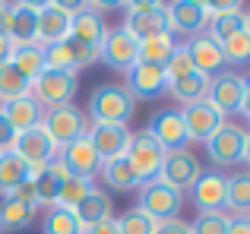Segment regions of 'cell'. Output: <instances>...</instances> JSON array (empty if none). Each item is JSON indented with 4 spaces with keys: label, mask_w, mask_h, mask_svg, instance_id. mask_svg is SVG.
<instances>
[{
    "label": "cell",
    "mask_w": 250,
    "mask_h": 234,
    "mask_svg": "<svg viewBox=\"0 0 250 234\" xmlns=\"http://www.w3.org/2000/svg\"><path fill=\"white\" fill-rule=\"evenodd\" d=\"M136 98L127 92L124 82H104L95 86L89 95V123H104V127H127L133 120Z\"/></svg>",
    "instance_id": "cell-1"
},
{
    "label": "cell",
    "mask_w": 250,
    "mask_h": 234,
    "mask_svg": "<svg viewBox=\"0 0 250 234\" xmlns=\"http://www.w3.org/2000/svg\"><path fill=\"white\" fill-rule=\"evenodd\" d=\"M42 127H44V133L51 136V142H54L57 149H67L70 142L89 136L92 123H89V117H85L83 108L63 105V108H51V111H44Z\"/></svg>",
    "instance_id": "cell-2"
},
{
    "label": "cell",
    "mask_w": 250,
    "mask_h": 234,
    "mask_svg": "<svg viewBox=\"0 0 250 234\" xmlns=\"http://www.w3.org/2000/svg\"><path fill=\"white\" fill-rule=\"evenodd\" d=\"M165 155H168L165 149H162L159 142H155L152 136L146 133V130H140V133L130 136V146H127V155H124V158H127L133 177L140 180V187H143V184H149V180L159 177Z\"/></svg>",
    "instance_id": "cell-3"
},
{
    "label": "cell",
    "mask_w": 250,
    "mask_h": 234,
    "mask_svg": "<svg viewBox=\"0 0 250 234\" xmlns=\"http://www.w3.org/2000/svg\"><path fill=\"white\" fill-rule=\"evenodd\" d=\"M127 16H124V32L143 41V38H152L168 32V3H159V0H140V3H127L124 6Z\"/></svg>",
    "instance_id": "cell-4"
},
{
    "label": "cell",
    "mask_w": 250,
    "mask_h": 234,
    "mask_svg": "<svg viewBox=\"0 0 250 234\" xmlns=\"http://www.w3.org/2000/svg\"><path fill=\"white\" fill-rule=\"evenodd\" d=\"M80 89V79L70 73H61V70H44L42 76L32 79V98L51 111V108H63V105H73V95Z\"/></svg>",
    "instance_id": "cell-5"
},
{
    "label": "cell",
    "mask_w": 250,
    "mask_h": 234,
    "mask_svg": "<svg viewBox=\"0 0 250 234\" xmlns=\"http://www.w3.org/2000/svg\"><path fill=\"white\" fill-rule=\"evenodd\" d=\"M244 139H247V130L241 127V123L225 120L206 142H203V146H206V155L212 158V165L222 171V168L241 165V155H244Z\"/></svg>",
    "instance_id": "cell-6"
},
{
    "label": "cell",
    "mask_w": 250,
    "mask_h": 234,
    "mask_svg": "<svg viewBox=\"0 0 250 234\" xmlns=\"http://www.w3.org/2000/svg\"><path fill=\"white\" fill-rule=\"evenodd\" d=\"M181 206H184V193L162 184V180H149V184L140 187L136 209H143L152 222H171V218H177L181 215Z\"/></svg>",
    "instance_id": "cell-7"
},
{
    "label": "cell",
    "mask_w": 250,
    "mask_h": 234,
    "mask_svg": "<svg viewBox=\"0 0 250 234\" xmlns=\"http://www.w3.org/2000/svg\"><path fill=\"white\" fill-rule=\"evenodd\" d=\"M73 13L76 6L73 3H38V19H35V41L42 48L48 44H57L63 38H70V22H73Z\"/></svg>",
    "instance_id": "cell-8"
},
{
    "label": "cell",
    "mask_w": 250,
    "mask_h": 234,
    "mask_svg": "<svg viewBox=\"0 0 250 234\" xmlns=\"http://www.w3.org/2000/svg\"><path fill=\"white\" fill-rule=\"evenodd\" d=\"M136 54H140V41L130 32H124V25L108 29L104 38L98 41V63L117 70V73H127L136 63Z\"/></svg>",
    "instance_id": "cell-9"
},
{
    "label": "cell",
    "mask_w": 250,
    "mask_h": 234,
    "mask_svg": "<svg viewBox=\"0 0 250 234\" xmlns=\"http://www.w3.org/2000/svg\"><path fill=\"white\" fill-rule=\"evenodd\" d=\"M13 152H16L19 158L29 165V174H32V177H38V174H42L44 168H48L51 161L61 155V149L51 142V136L44 133V127H32V130H25V133H19Z\"/></svg>",
    "instance_id": "cell-10"
},
{
    "label": "cell",
    "mask_w": 250,
    "mask_h": 234,
    "mask_svg": "<svg viewBox=\"0 0 250 234\" xmlns=\"http://www.w3.org/2000/svg\"><path fill=\"white\" fill-rule=\"evenodd\" d=\"M98 63V51L89 48V44H80L73 38H63L57 44H48L44 48V67L48 70H61V73L76 76L80 70Z\"/></svg>",
    "instance_id": "cell-11"
},
{
    "label": "cell",
    "mask_w": 250,
    "mask_h": 234,
    "mask_svg": "<svg viewBox=\"0 0 250 234\" xmlns=\"http://www.w3.org/2000/svg\"><path fill=\"white\" fill-rule=\"evenodd\" d=\"M35 19H38V3H0V32L13 44H32L35 41Z\"/></svg>",
    "instance_id": "cell-12"
},
{
    "label": "cell",
    "mask_w": 250,
    "mask_h": 234,
    "mask_svg": "<svg viewBox=\"0 0 250 234\" xmlns=\"http://www.w3.org/2000/svg\"><path fill=\"white\" fill-rule=\"evenodd\" d=\"M209 25V10L203 0H174L168 3V32L184 38L206 35Z\"/></svg>",
    "instance_id": "cell-13"
},
{
    "label": "cell",
    "mask_w": 250,
    "mask_h": 234,
    "mask_svg": "<svg viewBox=\"0 0 250 234\" xmlns=\"http://www.w3.org/2000/svg\"><path fill=\"white\" fill-rule=\"evenodd\" d=\"M200 174H203L200 158H196L190 149H177V152H168L165 155L162 171H159V177H155V180H162V184H168V187H174V190L187 193L190 187L196 184Z\"/></svg>",
    "instance_id": "cell-14"
},
{
    "label": "cell",
    "mask_w": 250,
    "mask_h": 234,
    "mask_svg": "<svg viewBox=\"0 0 250 234\" xmlns=\"http://www.w3.org/2000/svg\"><path fill=\"white\" fill-rule=\"evenodd\" d=\"M104 10H108V3H80L76 13H73V22H70V38L98 51V41H102L104 32H108Z\"/></svg>",
    "instance_id": "cell-15"
},
{
    "label": "cell",
    "mask_w": 250,
    "mask_h": 234,
    "mask_svg": "<svg viewBox=\"0 0 250 234\" xmlns=\"http://www.w3.org/2000/svg\"><path fill=\"white\" fill-rule=\"evenodd\" d=\"M241 95H244V76H241V73H234V70H225V73H219V76H209L206 101H209V105H212L222 117L238 114Z\"/></svg>",
    "instance_id": "cell-16"
},
{
    "label": "cell",
    "mask_w": 250,
    "mask_h": 234,
    "mask_svg": "<svg viewBox=\"0 0 250 234\" xmlns=\"http://www.w3.org/2000/svg\"><path fill=\"white\" fill-rule=\"evenodd\" d=\"M146 133L159 142L165 152H177V149H187V127H184L181 108H165V111L152 114Z\"/></svg>",
    "instance_id": "cell-17"
},
{
    "label": "cell",
    "mask_w": 250,
    "mask_h": 234,
    "mask_svg": "<svg viewBox=\"0 0 250 234\" xmlns=\"http://www.w3.org/2000/svg\"><path fill=\"white\" fill-rule=\"evenodd\" d=\"M181 117H184V127H187V142H206L209 136L228 120V117H222L206 98L193 101V105H184Z\"/></svg>",
    "instance_id": "cell-18"
},
{
    "label": "cell",
    "mask_w": 250,
    "mask_h": 234,
    "mask_svg": "<svg viewBox=\"0 0 250 234\" xmlns=\"http://www.w3.org/2000/svg\"><path fill=\"white\" fill-rule=\"evenodd\" d=\"M124 86H127V92L133 95L136 101L140 98H159V95H165V89H168V76H165L162 67L133 63V67L124 73Z\"/></svg>",
    "instance_id": "cell-19"
},
{
    "label": "cell",
    "mask_w": 250,
    "mask_h": 234,
    "mask_svg": "<svg viewBox=\"0 0 250 234\" xmlns=\"http://www.w3.org/2000/svg\"><path fill=\"white\" fill-rule=\"evenodd\" d=\"M190 199L200 212H225V171H203L190 187Z\"/></svg>",
    "instance_id": "cell-20"
},
{
    "label": "cell",
    "mask_w": 250,
    "mask_h": 234,
    "mask_svg": "<svg viewBox=\"0 0 250 234\" xmlns=\"http://www.w3.org/2000/svg\"><path fill=\"white\" fill-rule=\"evenodd\" d=\"M190 60H193V70L203 76H219L225 73V54H222V44H215L209 35H196V38H187L184 41Z\"/></svg>",
    "instance_id": "cell-21"
},
{
    "label": "cell",
    "mask_w": 250,
    "mask_h": 234,
    "mask_svg": "<svg viewBox=\"0 0 250 234\" xmlns=\"http://www.w3.org/2000/svg\"><path fill=\"white\" fill-rule=\"evenodd\" d=\"M130 136H133V133H130L127 127H104V123H92L85 139L92 142V149L98 152V158L111 161V158H124V155H127Z\"/></svg>",
    "instance_id": "cell-22"
},
{
    "label": "cell",
    "mask_w": 250,
    "mask_h": 234,
    "mask_svg": "<svg viewBox=\"0 0 250 234\" xmlns=\"http://www.w3.org/2000/svg\"><path fill=\"white\" fill-rule=\"evenodd\" d=\"M61 165L67 168V174H76V177H89V180H95V174L102 171V158H98V152L92 149V142L85 139H76V142H70L67 149H61Z\"/></svg>",
    "instance_id": "cell-23"
},
{
    "label": "cell",
    "mask_w": 250,
    "mask_h": 234,
    "mask_svg": "<svg viewBox=\"0 0 250 234\" xmlns=\"http://www.w3.org/2000/svg\"><path fill=\"white\" fill-rule=\"evenodd\" d=\"M73 212H76V218H80L83 231L85 228H95V225L111 222V218H114V199H111L104 190H98V187H95V190H92Z\"/></svg>",
    "instance_id": "cell-24"
},
{
    "label": "cell",
    "mask_w": 250,
    "mask_h": 234,
    "mask_svg": "<svg viewBox=\"0 0 250 234\" xmlns=\"http://www.w3.org/2000/svg\"><path fill=\"white\" fill-rule=\"evenodd\" d=\"M225 212L231 218H250V171L225 174Z\"/></svg>",
    "instance_id": "cell-25"
},
{
    "label": "cell",
    "mask_w": 250,
    "mask_h": 234,
    "mask_svg": "<svg viewBox=\"0 0 250 234\" xmlns=\"http://www.w3.org/2000/svg\"><path fill=\"white\" fill-rule=\"evenodd\" d=\"M0 114L13 123V130H16V133H25V130H32V127H42L44 108L38 105L32 95H25V98H16V101L0 105Z\"/></svg>",
    "instance_id": "cell-26"
},
{
    "label": "cell",
    "mask_w": 250,
    "mask_h": 234,
    "mask_svg": "<svg viewBox=\"0 0 250 234\" xmlns=\"http://www.w3.org/2000/svg\"><path fill=\"white\" fill-rule=\"evenodd\" d=\"M177 41L171 32H162V35L143 38L140 41V54H136V63H149V67H165L168 57L174 54Z\"/></svg>",
    "instance_id": "cell-27"
},
{
    "label": "cell",
    "mask_w": 250,
    "mask_h": 234,
    "mask_svg": "<svg viewBox=\"0 0 250 234\" xmlns=\"http://www.w3.org/2000/svg\"><path fill=\"white\" fill-rule=\"evenodd\" d=\"M35 206H25V203H16V199H0V231H25L32 228V222L38 218Z\"/></svg>",
    "instance_id": "cell-28"
},
{
    "label": "cell",
    "mask_w": 250,
    "mask_h": 234,
    "mask_svg": "<svg viewBox=\"0 0 250 234\" xmlns=\"http://www.w3.org/2000/svg\"><path fill=\"white\" fill-rule=\"evenodd\" d=\"M63 174H67V168L61 165V158H54L48 168H44L35 180V196H38V206L42 209H51V206H57V187H61Z\"/></svg>",
    "instance_id": "cell-29"
},
{
    "label": "cell",
    "mask_w": 250,
    "mask_h": 234,
    "mask_svg": "<svg viewBox=\"0 0 250 234\" xmlns=\"http://www.w3.org/2000/svg\"><path fill=\"white\" fill-rule=\"evenodd\" d=\"M165 92H168L174 101H181V108H184V105H193V101H203V98H206V92H209V76L190 73V76H184V79L168 82Z\"/></svg>",
    "instance_id": "cell-30"
},
{
    "label": "cell",
    "mask_w": 250,
    "mask_h": 234,
    "mask_svg": "<svg viewBox=\"0 0 250 234\" xmlns=\"http://www.w3.org/2000/svg\"><path fill=\"white\" fill-rule=\"evenodd\" d=\"M247 10H234V13H215V16H209V25H206V35L212 38L215 44H225L231 35H238V32L247 29Z\"/></svg>",
    "instance_id": "cell-31"
},
{
    "label": "cell",
    "mask_w": 250,
    "mask_h": 234,
    "mask_svg": "<svg viewBox=\"0 0 250 234\" xmlns=\"http://www.w3.org/2000/svg\"><path fill=\"white\" fill-rule=\"evenodd\" d=\"M10 63L25 76V79H35V76H42L44 70H48V67H44V48H42L38 41H32V44H16V48H13Z\"/></svg>",
    "instance_id": "cell-32"
},
{
    "label": "cell",
    "mask_w": 250,
    "mask_h": 234,
    "mask_svg": "<svg viewBox=\"0 0 250 234\" xmlns=\"http://www.w3.org/2000/svg\"><path fill=\"white\" fill-rule=\"evenodd\" d=\"M29 177H32L29 165H25L16 152H3V155H0V196H3V199L16 190L22 180H29Z\"/></svg>",
    "instance_id": "cell-33"
},
{
    "label": "cell",
    "mask_w": 250,
    "mask_h": 234,
    "mask_svg": "<svg viewBox=\"0 0 250 234\" xmlns=\"http://www.w3.org/2000/svg\"><path fill=\"white\" fill-rule=\"evenodd\" d=\"M102 180L111 187V190L117 193H130V190H140V180L133 177V171H130L127 158H111V161H102Z\"/></svg>",
    "instance_id": "cell-34"
},
{
    "label": "cell",
    "mask_w": 250,
    "mask_h": 234,
    "mask_svg": "<svg viewBox=\"0 0 250 234\" xmlns=\"http://www.w3.org/2000/svg\"><path fill=\"white\" fill-rule=\"evenodd\" d=\"M92 190H95V180L76 177V174H63L61 187H57V206H63V209H76Z\"/></svg>",
    "instance_id": "cell-35"
},
{
    "label": "cell",
    "mask_w": 250,
    "mask_h": 234,
    "mask_svg": "<svg viewBox=\"0 0 250 234\" xmlns=\"http://www.w3.org/2000/svg\"><path fill=\"white\" fill-rule=\"evenodd\" d=\"M29 92H32V79H25L13 63L0 67V105L16 101V98H25Z\"/></svg>",
    "instance_id": "cell-36"
},
{
    "label": "cell",
    "mask_w": 250,
    "mask_h": 234,
    "mask_svg": "<svg viewBox=\"0 0 250 234\" xmlns=\"http://www.w3.org/2000/svg\"><path fill=\"white\" fill-rule=\"evenodd\" d=\"M44 234H83V225L76 218L73 209H63V206H51L44 209Z\"/></svg>",
    "instance_id": "cell-37"
},
{
    "label": "cell",
    "mask_w": 250,
    "mask_h": 234,
    "mask_svg": "<svg viewBox=\"0 0 250 234\" xmlns=\"http://www.w3.org/2000/svg\"><path fill=\"white\" fill-rule=\"evenodd\" d=\"M114 222H117V231L121 234H155V225H159V222H152L143 209H136V206L127 209V212H121Z\"/></svg>",
    "instance_id": "cell-38"
},
{
    "label": "cell",
    "mask_w": 250,
    "mask_h": 234,
    "mask_svg": "<svg viewBox=\"0 0 250 234\" xmlns=\"http://www.w3.org/2000/svg\"><path fill=\"white\" fill-rule=\"evenodd\" d=\"M222 54H225V67H244L250 63V32H238L222 44Z\"/></svg>",
    "instance_id": "cell-39"
},
{
    "label": "cell",
    "mask_w": 250,
    "mask_h": 234,
    "mask_svg": "<svg viewBox=\"0 0 250 234\" xmlns=\"http://www.w3.org/2000/svg\"><path fill=\"white\" fill-rule=\"evenodd\" d=\"M228 212H200L190 222V234H228Z\"/></svg>",
    "instance_id": "cell-40"
},
{
    "label": "cell",
    "mask_w": 250,
    "mask_h": 234,
    "mask_svg": "<svg viewBox=\"0 0 250 234\" xmlns=\"http://www.w3.org/2000/svg\"><path fill=\"white\" fill-rule=\"evenodd\" d=\"M162 70H165L168 82H174V79H184V76L196 73V70H193V60H190V54H187V48H184V44H177V48H174V54L168 57V63H165Z\"/></svg>",
    "instance_id": "cell-41"
},
{
    "label": "cell",
    "mask_w": 250,
    "mask_h": 234,
    "mask_svg": "<svg viewBox=\"0 0 250 234\" xmlns=\"http://www.w3.org/2000/svg\"><path fill=\"white\" fill-rule=\"evenodd\" d=\"M10 199H16V203H25V206H35V209H42L38 206V196H35V180H22V184L16 187V190L10 193Z\"/></svg>",
    "instance_id": "cell-42"
},
{
    "label": "cell",
    "mask_w": 250,
    "mask_h": 234,
    "mask_svg": "<svg viewBox=\"0 0 250 234\" xmlns=\"http://www.w3.org/2000/svg\"><path fill=\"white\" fill-rule=\"evenodd\" d=\"M16 139H19V133L13 130V123L6 120L3 114H0V155H3V152H13Z\"/></svg>",
    "instance_id": "cell-43"
},
{
    "label": "cell",
    "mask_w": 250,
    "mask_h": 234,
    "mask_svg": "<svg viewBox=\"0 0 250 234\" xmlns=\"http://www.w3.org/2000/svg\"><path fill=\"white\" fill-rule=\"evenodd\" d=\"M155 234H190V222H181V218L159 222V225H155Z\"/></svg>",
    "instance_id": "cell-44"
},
{
    "label": "cell",
    "mask_w": 250,
    "mask_h": 234,
    "mask_svg": "<svg viewBox=\"0 0 250 234\" xmlns=\"http://www.w3.org/2000/svg\"><path fill=\"white\" fill-rule=\"evenodd\" d=\"M13 48H16V44H13L10 38H6L3 32H0V67H6V63H10V57H13Z\"/></svg>",
    "instance_id": "cell-45"
},
{
    "label": "cell",
    "mask_w": 250,
    "mask_h": 234,
    "mask_svg": "<svg viewBox=\"0 0 250 234\" xmlns=\"http://www.w3.org/2000/svg\"><path fill=\"white\" fill-rule=\"evenodd\" d=\"M83 234H121V231H117V222L111 218V222H102V225H95V228H85Z\"/></svg>",
    "instance_id": "cell-46"
},
{
    "label": "cell",
    "mask_w": 250,
    "mask_h": 234,
    "mask_svg": "<svg viewBox=\"0 0 250 234\" xmlns=\"http://www.w3.org/2000/svg\"><path fill=\"white\" fill-rule=\"evenodd\" d=\"M228 234H250V218H231L228 222Z\"/></svg>",
    "instance_id": "cell-47"
},
{
    "label": "cell",
    "mask_w": 250,
    "mask_h": 234,
    "mask_svg": "<svg viewBox=\"0 0 250 234\" xmlns=\"http://www.w3.org/2000/svg\"><path fill=\"white\" fill-rule=\"evenodd\" d=\"M241 165H250V130H247V139H244V155H241Z\"/></svg>",
    "instance_id": "cell-48"
},
{
    "label": "cell",
    "mask_w": 250,
    "mask_h": 234,
    "mask_svg": "<svg viewBox=\"0 0 250 234\" xmlns=\"http://www.w3.org/2000/svg\"><path fill=\"white\" fill-rule=\"evenodd\" d=\"M244 19H247V32H250V13H247V16H244Z\"/></svg>",
    "instance_id": "cell-49"
}]
</instances>
